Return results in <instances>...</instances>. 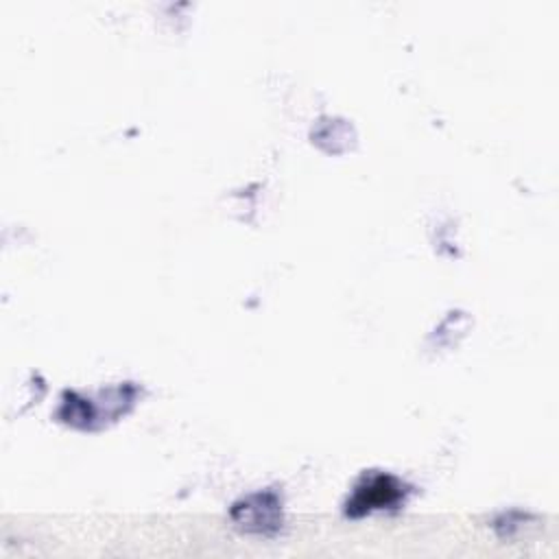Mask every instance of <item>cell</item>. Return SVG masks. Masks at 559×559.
Here are the masks:
<instances>
[{"instance_id": "cell-1", "label": "cell", "mask_w": 559, "mask_h": 559, "mask_svg": "<svg viewBox=\"0 0 559 559\" xmlns=\"http://www.w3.org/2000/svg\"><path fill=\"white\" fill-rule=\"evenodd\" d=\"M406 485L391 474H369L354 487V493L345 504V513L349 518H360L376 509L400 507L406 498Z\"/></svg>"}, {"instance_id": "cell-2", "label": "cell", "mask_w": 559, "mask_h": 559, "mask_svg": "<svg viewBox=\"0 0 559 559\" xmlns=\"http://www.w3.org/2000/svg\"><path fill=\"white\" fill-rule=\"evenodd\" d=\"M231 520L247 533L271 535L282 526V502L273 491L253 493L231 507Z\"/></svg>"}]
</instances>
